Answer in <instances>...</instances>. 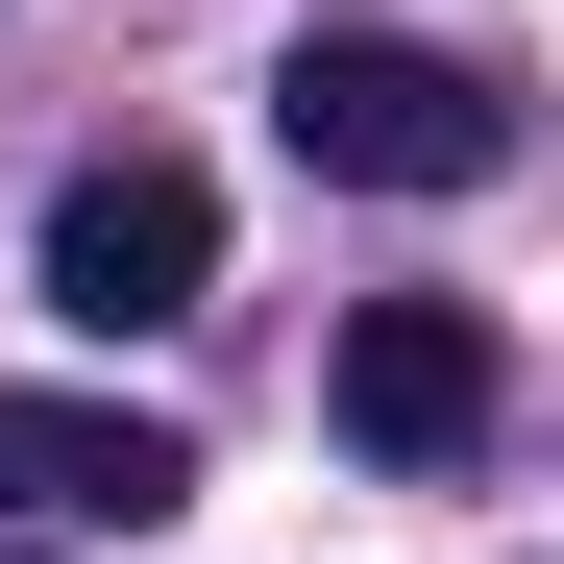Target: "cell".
I'll use <instances>...</instances> for the list:
<instances>
[{
	"label": "cell",
	"mask_w": 564,
	"mask_h": 564,
	"mask_svg": "<svg viewBox=\"0 0 564 564\" xmlns=\"http://www.w3.org/2000/svg\"><path fill=\"white\" fill-rule=\"evenodd\" d=\"M270 148L344 172V197H491V172H516V99H491L466 50H417V25H295Z\"/></svg>",
	"instance_id": "cell-1"
},
{
	"label": "cell",
	"mask_w": 564,
	"mask_h": 564,
	"mask_svg": "<svg viewBox=\"0 0 564 564\" xmlns=\"http://www.w3.org/2000/svg\"><path fill=\"white\" fill-rule=\"evenodd\" d=\"M50 319L74 344H148V319H197L221 295V172L197 148H99V172H50Z\"/></svg>",
	"instance_id": "cell-2"
},
{
	"label": "cell",
	"mask_w": 564,
	"mask_h": 564,
	"mask_svg": "<svg viewBox=\"0 0 564 564\" xmlns=\"http://www.w3.org/2000/svg\"><path fill=\"white\" fill-rule=\"evenodd\" d=\"M172 491H197V442H172L148 393H0V516H50V540H148Z\"/></svg>",
	"instance_id": "cell-3"
},
{
	"label": "cell",
	"mask_w": 564,
	"mask_h": 564,
	"mask_svg": "<svg viewBox=\"0 0 564 564\" xmlns=\"http://www.w3.org/2000/svg\"><path fill=\"white\" fill-rule=\"evenodd\" d=\"M319 393H344L368 466H466V442H491V319H466V295H368Z\"/></svg>",
	"instance_id": "cell-4"
},
{
	"label": "cell",
	"mask_w": 564,
	"mask_h": 564,
	"mask_svg": "<svg viewBox=\"0 0 564 564\" xmlns=\"http://www.w3.org/2000/svg\"><path fill=\"white\" fill-rule=\"evenodd\" d=\"M0 564H25V540H0Z\"/></svg>",
	"instance_id": "cell-5"
}]
</instances>
